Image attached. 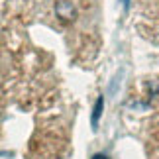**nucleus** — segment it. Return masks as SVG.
<instances>
[{
	"label": "nucleus",
	"mask_w": 159,
	"mask_h": 159,
	"mask_svg": "<svg viewBox=\"0 0 159 159\" xmlns=\"http://www.w3.org/2000/svg\"><path fill=\"white\" fill-rule=\"evenodd\" d=\"M124 2V8H130V0H122Z\"/></svg>",
	"instance_id": "3"
},
{
	"label": "nucleus",
	"mask_w": 159,
	"mask_h": 159,
	"mask_svg": "<svg viewBox=\"0 0 159 159\" xmlns=\"http://www.w3.org/2000/svg\"><path fill=\"white\" fill-rule=\"evenodd\" d=\"M93 159H106V157H102V155H94Z\"/></svg>",
	"instance_id": "4"
},
{
	"label": "nucleus",
	"mask_w": 159,
	"mask_h": 159,
	"mask_svg": "<svg viewBox=\"0 0 159 159\" xmlns=\"http://www.w3.org/2000/svg\"><path fill=\"white\" fill-rule=\"evenodd\" d=\"M102 108H104V96H98V100L94 102V108H93V118H90V122H93V130L98 128V120L102 116Z\"/></svg>",
	"instance_id": "2"
},
{
	"label": "nucleus",
	"mask_w": 159,
	"mask_h": 159,
	"mask_svg": "<svg viewBox=\"0 0 159 159\" xmlns=\"http://www.w3.org/2000/svg\"><path fill=\"white\" fill-rule=\"evenodd\" d=\"M55 12H57V16L63 18V20H73V18H75V8H73V4L67 2V0H63V2H57V6H55Z\"/></svg>",
	"instance_id": "1"
}]
</instances>
